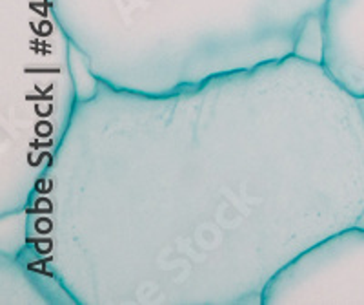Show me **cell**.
Here are the masks:
<instances>
[{
  "label": "cell",
  "mask_w": 364,
  "mask_h": 305,
  "mask_svg": "<svg viewBox=\"0 0 364 305\" xmlns=\"http://www.w3.org/2000/svg\"><path fill=\"white\" fill-rule=\"evenodd\" d=\"M93 79L164 95L294 55L318 63L326 0H51Z\"/></svg>",
  "instance_id": "obj_2"
},
{
  "label": "cell",
  "mask_w": 364,
  "mask_h": 305,
  "mask_svg": "<svg viewBox=\"0 0 364 305\" xmlns=\"http://www.w3.org/2000/svg\"><path fill=\"white\" fill-rule=\"evenodd\" d=\"M357 225L364 227V214H363V217H360V219H359V223H357Z\"/></svg>",
  "instance_id": "obj_6"
},
{
  "label": "cell",
  "mask_w": 364,
  "mask_h": 305,
  "mask_svg": "<svg viewBox=\"0 0 364 305\" xmlns=\"http://www.w3.org/2000/svg\"><path fill=\"white\" fill-rule=\"evenodd\" d=\"M2 201L21 212L53 163L80 99L75 46L51 0H2Z\"/></svg>",
  "instance_id": "obj_3"
},
{
  "label": "cell",
  "mask_w": 364,
  "mask_h": 305,
  "mask_svg": "<svg viewBox=\"0 0 364 305\" xmlns=\"http://www.w3.org/2000/svg\"><path fill=\"white\" fill-rule=\"evenodd\" d=\"M364 214V99L294 55L164 95L91 81L15 258L82 305L259 304Z\"/></svg>",
  "instance_id": "obj_1"
},
{
  "label": "cell",
  "mask_w": 364,
  "mask_h": 305,
  "mask_svg": "<svg viewBox=\"0 0 364 305\" xmlns=\"http://www.w3.org/2000/svg\"><path fill=\"white\" fill-rule=\"evenodd\" d=\"M318 64L341 90L364 99V0H326L318 19Z\"/></svg>",
  "instance_id": "obj_5"
},
{
  "label": "cell",
  "mask_w": 364,
  "mask_h": 305,
  "mask_svg": "<svg viewBox=\"0 0 364 305\" xmlns=\"http://www.w3.org/2000/svg\"><path fill=\"white\" fill-rule=\"evenodd\" d=\"M261 305H364V227L326 236L273 274Z\"/></svg>",
  "instance_id": "obj_4"
}]
</instances>
